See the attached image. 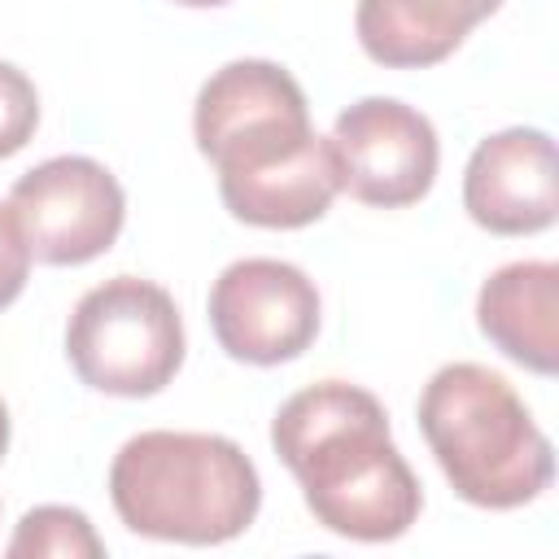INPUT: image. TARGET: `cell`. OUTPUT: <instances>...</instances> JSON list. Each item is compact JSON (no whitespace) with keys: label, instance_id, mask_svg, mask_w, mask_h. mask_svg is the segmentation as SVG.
Returning a JSON list of instances; mask_svg holds the SVG:
<instances>
[{"label":"cell","instance_id":"cell-2","mask_svg":"<svg viewBox=\"0 0 559 559\" xmlns=\"http://www.w3.org/2000/svg\"><path fill=\"white\" fill-rule=\"evenodd\" d=\"M109 502L140 537L218 546L253 524L262 480L253 459L231 437L153 428L122 441L114 454Z\"/></svg>","mask_w":559,"mask_h":559},{"label":"cell","instance_id":"cell-4","mask_svg":"<svg viewBox=\"0 0 559 559\" xmlns=\"http://www.w3.org/2000/svg\"><path fill=\"white\" fill-rule=\"evenodd\" d=\"M66 358L96 393H162L183 367V319L175 297L140 275H114L87 288L66 323Z\"/></svg>","mask_w":559,"mask_h":559},{"label":"cell","instance_id":"cell-15","mask_svg":"<svg viewBox=\"0 0 559 559\" xmlns=\"http://www.w3.org/2000/svg\"><path fill=\"white\" fill-rule=\"evenodd\" d=\"M31 275V245L9 201H0V310L13 306Z\"/></svg>","mask_w":559,"mask_h":559},{"label":"cell","instance_id":"cell-7","mask_svg":"<svg viewBox=\"0 0 559 559\" xmlns=\"http://www.w3.org/2000/svg\"><path fill=\"white\" fill-rule=\"evenodd\" d=\"M210 328L227 358L280 367L301 358L319 336L314 280L280 258H240L210 288Z\"/></svg>","mask_w":559,"mask_h":559},{"label":"cell","instance_id":"cell-6","mask_svg":"<svg viewBox=\"0 0 559 559\" xmlns=\"http://www.w3.org/2000/svg\"><path fill=\"white\" fill-rule=\"evenodd\" d=\"M9 205L22 223L31 258L48 266H83L100 258L127 218V197L114 170L79 153L31 166L13 183Z\"/></svg>","mask_w":559,"mask_h":559},{"label":"cell","instance_id":"cell-3","mask_svg":"<svg viewBox=\"0 0 559 559\" xmlns=\"http://www.w3.org/2000/svg\"><path fill=\"white\" fill-rule=\"evenodd\" d=\"M419 432L450 489L485 511H515L555 480V445L507 376L445 362L419 393Z\"/></svg>","mask_w":559,"mask_h":559},{"label":"cell","instance_id":"cell-14","mask_svg":"<svg viewBox=\"0 0 559 559\" xmlns=\"http://www.w3.org/2000/svg\"><path fill=\"white\" fill-rule=\"evenodd\" d=\"M39 127V92L13 61H0V162L22 153Z\"/></svg>","mask_w":559,"mask_h":559},{"label":"cell","instance_id":"cell-16","mask_svg":"<svg viewBox=\"0 0 559 559\" xmlns=\"http://www.w3.org/2000/svg\"><path fill=\"white\" fill-rule=\"evenodd\" d=\"M4 450H9V406L0 397V459H4Z\"/></svg>","mask_w":559,"mask_h":559},{"label":"cell","instance_id":"cell-5","mask_svg":"<svg viewBox=\"0 0 559 559\" xmlns=\"http://www.w3.org/2000/svg\"><path fill=\"white\" fill-rule=\"evenodd\" d=\"M192 135L218 179H240L297 157L319 131L310 127L301 83L284 66L240 57L201 83Z\"/></svg>","mask_w":559,"mask_h":559},{"label":"cell","instance_id":"cell-11","mask_svg":"<svg viewBox=\"0 0 559 559\" xmlns=\"http://www.w3.org/2000/svg\"><path fill=\"white\" fill-rule=\"evenodd\" d=\"M502 0H358L354 35L376 66L424 70L445 61Z\"/></svg>","mask_w":559,"mask_h":559},{"label":"cell","instance_id":"cell-10","mask_svg":"<svg viewBox=\"0 0 559 559\" xmlns=\"http://www.w3.org/2000/svg\"><path fill=\"white\" fill-rule=\"evenodd\" d=\"M480 336L537 376L559 371V266L507 262L476 293Z\"/></svg>","mask_w":559,"mask_h":559},{"label":"cell","instance_id":"cell-17","mask_svg":"<svg viewBox=\"0 0 559 559\" xmlns=\"http://www.w3.org/2000/svg\"><path fill=\"white\" fill-rule=\"evenodd\" d=\"M175 4H183V9H218L227 0H175Z\"/></svg>","mask_w":559,"mask_h":559},{"label":"cell","instance_id":"cell-12","mask_svg":"<svg viewBox=\"0 0 559 559\" xmlns=\"http://www.w3.org/2000/svg\"><path fill=\"white\" fill-rule=\"evenodd\" d=\"M341 192V170L328 135H314L297 157L266 166L258 175L240 179H218V197L231 218L249 227H271V231H293L310 227L328 214V205Z\"/></svg>","mask_w":559,"mask_h":559},{"label":"cell","instance_id":"cell-1","mask_svg":"<svg viewBox=\"0 0 559 559\" xmlns=\"http://www.w3.org/2000/svg\"><path fill=\"white\" fill-rule=\"evenodd\" d=\"M271 445L328 533L397 542L419 520L424 489L389 437L380 397L362 384L319 380L293 393L271 419Z\"/></svg>","mask_w":559,"mask_h":559},{"label":"cell","instance_id":"cell-8","mask_svg":"<svg viewBox=\"0 0 559 559\" xmlns=\"http://www.w3.org/2000/svg\"><path fill=\"white\" fill-rule=\"evenodd\" d=\"M341 192L362 205L402 210L428 197L441 162L437 127L397 96H362L332 122Z\"/></svg>","mask_w":559,"mask_h":559},{"label":"cell","instance_id":"cell-13","mask_svg":"<svg viewBox=\"0 0 559 559\" xmlns=\"http://www.w3.org/2000/svg\"><path fill=\"white\" fill-rule=\"evenodd\" d=\"M13 559H100L105 542L79 507H31L9 542Z\"/></svg>","mask_w":559,"mask_h":559},{"label":"cell","instance_id":"cell-9","mask_svg":"<svg viewBox=\"0 0 559 559\" xmlns=\"http://www.w3.org/2000/svg\"><path fill=\"white\" fill-rule=\"evenodd\" d=\"M463 210L493 236L546 231L559 214L555 140L542 127H507L485 135L463 170Z\"/></svg>","mask_w":559,"mask_h":559}]
</instances>
